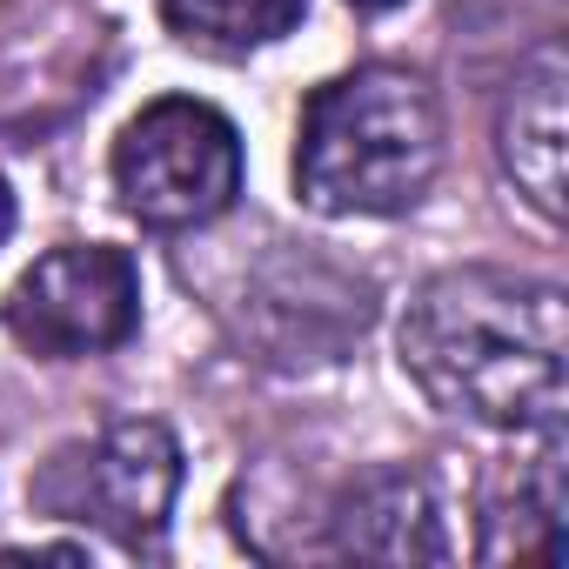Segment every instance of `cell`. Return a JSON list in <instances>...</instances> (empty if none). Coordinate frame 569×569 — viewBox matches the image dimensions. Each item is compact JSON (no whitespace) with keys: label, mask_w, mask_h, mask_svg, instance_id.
<instances>
[{"label":"cell","mask_w":569,"mask_h":569,"mask_svg":"<svg viewBox=\"0 0 569 569\" xmlns=\"http://www.w3.org/2000/svg\"><path fill=\"white\" fill-rule=\"evenodd\" d=\"M349 8H362V14H389V8H402V0H349Z\"/></svg>","instance_id":"obj_11"},{"label":"cell","mask_w":569,"mask_h":569,"mask_svg":"<svg viewBox=\"0 0 569 569\" xmlns=\"http://www.w3.org/2000/svg\"><path fill=\"white\" fill-rule=\"evenodd\" d=\"M496 161L502 174L516 181V194L542 214V221H562V161H569V54L556 41H542L502 108H496Z\"/></svg>","instance_id":"obj_6"},{"label":"cell","mask_w":569,"mask_h":569,"mask_svg":"<svg viewBox=\"0 0 569 569\" xmlns=\"http://www.w3.org/2000/svg\"><path fill=\"white\" fill-rule=\"evenodd\" d=\"M409 382L482 429L542 436L569 409V296L516 268H442L396 329Z\"/></svg>","instance_id":"obj_1"},{"label":"cell","mask_w":569,"mask_h":569,"mask_svg":"<svg viewBox=\"0 0 569 569\" xmlns=\"http://www.w3.org/2000/svg\"><path fill=\"white\" fill-rule=\"evenodd\" d=\"M8 329L21 349L74 362L108 356L141 329V268L128 248L108 241H61L48 248L8 296Z\"/></svg>","instance_id":"obj_5"},{"label":"cell","mask_w":569,"mask_h":569,"mask_svg":"<svg viewBox=\"0 0 569 569\" xmlns=\"http://www.w3.org/2000/svg\"><path fill=\"white\" fill-rule=\"evenodd\" d=\"M161 14H168V28L181 41L241 54V48L281 41V34L309 14V0H161Z\"/></svg>","instance_id":"obj_9"},{"label":"cell","mask_w":569,"mask_h":569,"mask_svg":"<svg viewBox=\"0 0 569 569\" xmlns=\"http://www.w3.org/2000/svg\"><path fill=\"white\" fill-rule=\"evenodd\" d=\"M8 228H14V194H8V181H0V241H8Z\"/></svg>","instance_id":"obj_10"},{"label":"cell","mask_w":569,"mask_h":569,"mask_svg":"<svg viewBox=\"0 0 569 569\" xmlns=\"http://www.w3.org/2000/svg\"><path fill=\"white\" fill-rule=\"evenodd\" d=\"M108 174H114L121 208L141 228H161V234L208 228L241 194V134L221 108L168 94V101H148L121 128Z\"/></svg>","instance_id":"obj_4"},{"label":"cell","mask_w":569,"mask_h":569,"mask_svg":"<svg viewBox=\"0 0 569 569\" xmlns=\"http://www.w3.org/2000/svg\"><path fill=\"white\" fill-rule=\"evenodd\" d=\"M174 496H181V442L154 416H114L94 436L61 442L28 482V502L41 516L101 529L134 549L168 529Z\"/></svg>","instance_id":"obj_3"},{"label":"cell","mask_w":569,"mask_h":569,"mask_svg":"<svg viewBox=\"0 0 569 569\" xmlns=\"http://www.w3.org/2000/svg\"><path fill=\"white\" fill-rule=\"evenodd\" d=\"M329 556H362V562H442V502L416 469H369L329 502Z\"/></svg>","instance_id":"obj_7"},{"label":"cell","mask_w":569,"mask_h":569,"mask_svg":"<svg viewBox=\"0 0 569 569\" xmlns=\"http://www.w3.org/2000/svg\"><path fill=\"white\" fill-rule=\"evenodd\" d=\"M442 168V101L416 68L369 61L309 94L296 194L316 214H409Z\"/></svg>","instance_id":"obj_2"},{"label":"cell","mask_w":569,"mask_h":569,"mask_svg":"<svg viewBox=\"0 0 569 569\" xmlns=\"http://www.w3.org/2000/svg\"><path fill=\"white\" fill-rule=\"evenodd\" d=\"M502 516H516V529H502L489 556H542V562L562 556V429H542V442L509 469L489 522Z\"/></svg>","instance_id":"obj_8"}]
</instances>
